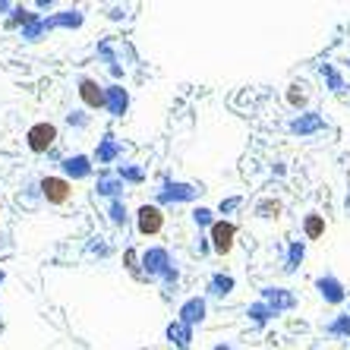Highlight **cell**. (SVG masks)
<instances>
[{"instance_id":"obj_1","label":"cell","mask_w":350,"mask_h":350,"mask_svg":"<svg viewBox=\"0 0 350 350\" xmlns=\"http://www.w3.org/2000/svg\"><path fill=\"white\" fill-rule=\"evenodd\" d=\"M38 193L48 205H66L73 199V183L66 177H41L38 180Z\"/></svg>"},{"instance_id":"obj_2","label":"cell","mask_w":350,"mask_h":350,"mask_svg":"<svg viewBox=\"0 0 350 350\" xmlns=\"http://www.w3.org/2000/svg\"><path fill=\"white\" fill-rule=\"evenodd\" d=\"M208 243H212V250L218 256H228L237 243V224L228 218H218L212 224V230H208Z\"/></svg>"},{"instance_id":"obj_3","label":"cell","mask_w":350,"mask_h":350,"mask_svg":"<svg viewBox=\"0 0 350 350\" xmlns=\"http://www.w3.org/2000/svg\"><path fill=\"white\" fill-rule=\"evenodd\" d=\"M54 142H57V126H54V123H35V126H29V133H25V146L32 148L35 155L51 152Z\"/></svg>"},{"instance_id":"obj_4","label":"cell","mask_w":350,"mask_h":350,"mask_svg":"<svg viewBox=\"0 0 350 350\" xmlns=\"http://www.w3.org/2000/svg\"><path fill=\"white\" fill-rule=\"evenodd\" d=\"M136 230L142 237H158L164 230V212L158 205H139L136 212Z\"/></svg>"},{"instance_id":"obj_5","label":"cell","mask_w":350,"mask_h":350,"mask_svg":"<svg viewBox=\"0 0 350 350\" xmlns=\"http://www.w3.org/2000/svg\"><path fill=\"white\" fill-rule=\"evenodd\" d=\"M171 265H174L171 253H167L164 246H152V250H146V253H142V271H146L152 281H161V275L171 269Z\"/></svg>"},{"instance_id":"obj_6","label":"cell","mask_w":350,"mask_h":350,"mask_svg":"<svg viewBox=\"0 0 350 350\" xmlns=\"http://www.w3.org/2000/svg\"><path fill=\"white\" fill-rule=\"evenodd\" d=\"M202 193V189H196L193 183H171V180H164L161 189H158V202H167V205H177V202H193L196 196Z\"/></svg>"},{"instance_id":"obj_7","label":"cell","mask_w":350,"mask_h":350,"mask_svg":"<svg viewBox=\"0 0 350 350\" xmlns=\"http://www.w3.org/2000/svg\"><path fill=\"white\" fill-rule=\"evenodd\" d=\"M79 98L82 105L89 107V111H98V107H105V85H98V79L92 76H79Z\"/></svg>"},{"instance_id":"obj_8","label":"cell","mask_w":350,"mask_h":350,"mask_svg":"<svg viewBox=\"0 0 350 350\" xmlns=\"http://www.w3.org/2000/svg\"><path fill=\"white\" fill-rule=\"evenodd\" d=\"M205 312H208V303H205V297H189V300H183V306H180V322L189 328L202 325L205 322Z\"/></svg>"},{"instance_id":"obj_9","label":"cell","mask_w":350,"mask_h":350,"mask_svg":"<svg viewBox=\"0 0 350 350\" xmlns=\"http://www.w3.org/2000/svg\"><path fill=\"white\" fill-rule=\"evenodd\" d=\"M316 291L322 293V300L332 303V306H341V303L347 300V287H344L334 275H322V278H319V281H316Z\"/></svg>"},{"instance_id":"obj_10","label":"cell","mask_w":350,"mask_h":350,"mask_svg":"<svg viewBox=\"0 0 350 350\" xmlns=\"http://www.w3.org/2000/svg\"><path fill=\"white\" fill-rule=\"evenodd\" d=\"M262 303H269L275 312H287L297 306V297H293L287 287H265V291H262Z\"/></svg>"},{"instance_id":"obj_11","label":"cell","mask_w":350,"mask_h":350,"mask_svg":"<svg viewBox=\"0 0 350 350\" xmlns=\"http://www.w3.org/2000/svg\"><path fill=\"white\" fill-rule=\"evenodd\" d=\"M60 167H64V177L73 183V180H85L92 177V158L89 155H70L60 161Z\"/></svg>"},{"instance_id":"obj_12","label":"cell","mask_w":350,"mask_h":350,"mask_svg":"<svg viewBox=\"0 0 350 350\" xmlns=\"http://www.w3.org/2000/svg\"><path fill=\"white\" fill-rule=\"evenodd\" d=\"M105 107H107V114L123 117L126 114V107H130V92L123 89V85H107L105 89Z\"/></svg>"},{"instance_id":"obj_13","label":"cell","mask_w":350,"mask_h":350,"mask_svg":"<svg viewBox=\"0 0 350 350\" xmlns=\"http://www.w3.org/2000/svg\"><path fill=\"white\" fill-rule=\"evenodd\" d=\"M322 126H325V120H322V117H319L316 111H306V114L293 117L287 130H291L293 136H312V133H319Z\"/></svg>"},{"instance_id":"obj_14","label":"cell","mask_w":350,"mask_h":350,"mask_svg":"<svg viewBox=\"0 0 350 350\" xmlns=\"http://www.w3.org/2000/svg\"><path fill=\"white\" fill-rule=\"evenodd\" d=\"M123 189H126V183L117 174H101L95 183V193L105 196V199H123Z\"/></svg>"},{"instance_id":"obj_15","label":"cell","mask_w":350,"mask_h":350,"mask_svg":"<svg viewBox=\"0 0 350 350\" xmlns=\"http://www.w3.org/2000/svg\"><path fill=\"white\" fill-rule=\"evenodd\" d=\"M117 158H120V142L107 133V136L98 142V148H95V161L98 164H114Z\"/></svg>"},{"instance_id":"obj_16","label":"cell","mask_w":350,"mask_h":350,"mask_svg":"<svg viewBox=\"0 0 350 350\" xmlns=\"http://www.w3.org/2000/svg\"><path fill=\"white\" fill-rule=\"evenodd\" d=\"M164 334H167V341H171V344H177V350H189V341H193V328L183 325L180 319L164 328Z\"/></svg>"},{"instance_id":"obj_17","label":"cell","mask_w":350,"mask_h":350,"mask_svg":"<svg viewBox=\"0 0 350 350\" xmlns=\"http://www.w3.org/2000/svg\"><path fill=\"white\" fill-rule=\"evenodd\" d=\"M48 29H54V25H51V16H35L29 25H23V38L25 41H38Z\"/></svg>"},{"instance_id":"obj_18","label":"cell","mask_w":350,"mask_h":350,"mask_svg":"<svg viewBox=\"0 0 350 350\" xmlns=\"http://www.w3.org/2000/svg\"><path fill=\"white\" fill-rule=\"evenodd\" d=\"M303 234H306V240H319V237L325 234V218L319 212H310L303 218Z\"/></svg>"},{"instance_id":"obj_19","label":"cell","mask_w":350,"mask_h":350,"mask_svg":"<svg viewBox=\"0 0 350 350\" xmlns=\"http://www.w3.org/2000/svg\"><path fill=\"white\" fill-rule=\"evenodd\" d=\"M234 291V278L230 275H212L208 278V297H228V293Z\"/></svg>"},{"instance_id":"obj_20","label":"cell","mask_w":350,"mask_h":350,"mask_svg":"<svg viewBox=\"0 0 350 350\" xmlns=\"http://www.w3.org/2000/svg\"><path fill=\"white\" fill-rule=\"evenodd\" d=\"M82 10H64V13H54V16H51V25H54V29H57V25H64V29H79L82 25Z\"/></svg>"},{"instance_id":"obj_21","label":"cell","mask_w":350,"mask_h":350,"mask_svg":"<svg viewBox=\"0 0 350 350\" xmlns=\"http://www.w3.org/2000/svg\"><path fill=\"white\" fill-rule=\"evenodd\" d=\"M107 215H111V224H114V228H126V221H130L123 199H111V202H107Z\"/></svg>"},{"instance_id":"obj_22","label":"cell","mask_w":350,"mask_h":350,"mask_svg":"<svg viewBox=\"0 0 350 350\" xmlns=\"http://www.w3.org/2000/svg\"><path fill=\"white\" fill-rule=\"evenodd\" d=\"M246 316L253 319L256 325H265V322H269L271 316H278V312L271 310L269 303H262V300H259V303H253V306H250V310H246Z\"/></svg>"},{"instance_id":"obj_23","label":"cell","mask_w":350,"mask_h":350,"mask_svg":"<svg viewBox=\"0 0 350 350\" xmlns=\"http://www.w3.org/2000/svg\"><path fill=\"white\" fill-rule=\"evenodd\" d=\"M303 256H306V243H303V240H293L291 250H287V262H284V269H287V271H297V265L303 262Z\"/></svg>"},{"instance_id":"obj_24","label":"cell","mask_w":350,"mask_h":350,"mask_svg":"<svg viewBox=\"0 0 350 350\" xmlns=\"http://www.w3.org/2000/svg\"><path fill=\"white\" fill-rule=\"evenodd\" d=\"M284 212V205L278 202V199H262L259 205H256V215H259V218H278V215Z\"/></svg>"},{"instance_id":"obj_25","label":"cell","mask_w":350,"mask_h":350,"mask_svg":"<svg viewBox=\"0 0 350 350\" xmlns=\"http://www.w3.org/2000/svg\"><path fill=\"white\" fill-rule=\"evenodd\" d=\"M319 73H322V76H325V79H328V85H332V92H344V89H347V85H344V76L338 73V70H334L332 64H322V66H319Z\"/></svg>"},{"instance_id":"obj_26","label":"cell","mask_w":350,"mask_h":350,"mask_svg":"<svg viewBox=\"0 0 350 350\" xmlns=\"http://www.w3.org/2000/svg\"><path fill=\"white\" fill-rule=\"evenodd\" d=\"M10 13H13V16L7 19V25H10V29H16V25H29L35 16H38V13H32V10H25V7H13V10H10Z\"/></svg>"},{"instance_id":"obj_27","label":"cell","mask_w":350,"mask_h":350,"mask_svg":"<svg viewBox=\"0 0 350 350\" xmlns=\"http://www.w3.org/2000/svg\"><path fill=\"white\" fill-rule=\"evenodd\" d=\"M117 177H120L123 183H142V177H146V174H142V167H133V164H120V167H117Z\"/></svg>"},{"instance_id":"obj_28","label":"cell","mask_w":350,"mask_h":350,"mask_svg":"<svg viewBox=\"0 0 350 350\" xmlns=\"http://www.w3.org/2000/svg\"><path fill=\"white\" fill-rule=\"evenodd\" d=\"M284 98H287V105H291L293 111H300V107H306V101H310V98H306V92H303V85H291Z\"/></svg>"},{"instance_id":"obj_29","label":"cell","mask_w":350,"mask_h":350,"mask_svg":"<svg viewBox=\"0 0 350 350\" xmlns=\"http://www.w3.org/2000/svg\"><path fill=\"white\" fill-rule=\"evenodd\" d=\"M325 332L334 334V338H350V312H347V316H338L332 325L325 328Z\"/></svg>"},{"instance_id":"obj_30","label":"cell","mask_w":350,"mask_h":350,"mask_svg":"<svg viewBox=\"0 0 350 350\" xmlns=\"http://www.w3.org/2000/svg\"><path fill=\"white\" fill-rule=\"evenodd\" d=\"M193 221H196V228H208V230H212V224H215L218 218H215L212 208H196V212H193Z\"/></svg>"},{"instance_id":"obj_31","label":"cell","mask_w":350,"mask_h":350,"mask_svg":"<svg viewBox=\"0 0 350 350\" xmlns=\"http://www.w3.org/2000/svg\"><path fill=\"white\" fill-rule=\"evenodd\" d=\"M123 265H126L133 275H142V271H139V265H142V256H139L136 250H126V253H123Z\"/></svg>"},{"instance_id":"obj_32","label":"cell","mask_w":350,"mask_h":350,"mask_svg":"<svg viewBox=\"0 0 350 350\" xmlns=\"http://www.w3.org/2000/svg\"><path fill=\"white\" fill-rule=\"evenodd\" d=\"M66 123L76 126V130H85V126H89V117L82 114V111H73V114H66Z\"/></svg>"},{"instance_id":"obj_33","label":"cell","mask_w":350,"mask_h":350,"mask_svg":"<svg viewBox=\"0 0 350 350\" xmlns=\"http://www.w3.org/2000/svg\"><path fill=\"white\" fill-rule=\"evenodd\" d=\"M240 202H243L240 196H234V199H221L218 212H221V215H230V212H234V208H240Z\"/></svg>"},{"instance_id":"obj_34","label":"cell","mask_w":350,"mask_h":350,"mask_svg":"<svg viewBox=\"0 0 350 350\" xmlns=\"http://www.w3.org/2000/svg\"><path fill=\"white\" fill-rule=\"evenodd\" d=\"M177 281H180V269H177V265H171V269L161 275V284H164V287H174Z\"/></svg>"},{"instance_id":"obj_35","label":"cell","mask_w":350,"mask_h":350,"mask_svg":"<svg viewBox=\"0 0 350 350\" xmlns=\"http://www.w3.org/2000/svg\"><path fill=\"white\" fill-rule=\"evenodd\" d=\"M7 10H13V3H7V0H0V13H7Z\"/></svg>"},{"instance_id":"obj_36","label":"cell","mask_w":350,"mask_h":350,"mask_svg":"<svg viewBox=\"0 0 350 350\" xmlns=\"http://www.w3.org/2000/svg\"><path fill=\"white\" fill-rule=\"evenodd\" d=\"M215 350H230V347H228V344H218V347H215Z\"/></svg>"},{"instance_id":"obj_37","label":"cell","mask_w":350,"mask_h":350,"mask_svg":"<svg viewBox=\"0 0 350 350\" xmlns=\"http://www.w3.org/2000/svg\"><path fill=\"white\" fill-rule=\"evenodd\" d=\"M0 284H3V271H0Z\"/></svg>"}]
</instances>
